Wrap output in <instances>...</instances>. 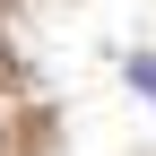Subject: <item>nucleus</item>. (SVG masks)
Wrapping results in <instances>:
<instances>
[{
    "instance_id": "nucleus-1",
    "label": "nucleus",
    "mask_w": 156,
    "mask_h": 156,
    "mask_svg": "<svg viewBox=\"0 0 156 156\" xmlns=\"http://www.w3.org/2000/svg\"><path fill=\"white\" fill-rule=\"evenodd\" d=\"M130 87H139L147 104H156V52H139V61H130Z\"/></svg>"
}]
</instances>
